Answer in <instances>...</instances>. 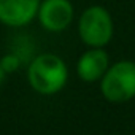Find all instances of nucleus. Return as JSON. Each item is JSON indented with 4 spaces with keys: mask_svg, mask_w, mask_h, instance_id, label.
Segmentation results:
<instances>
[{
    "mask_svg": "<svg viewBox=\"0 0 135 135\" xmlns=\"http://www.w3.org/2000/svg\"><path fill=\"white\" fill-rule=\"evenodd\" d=\"M38 19L49 32H62L73 19V7L70 0H45L38 8Z\"/></svg>",
    "mask_w": 135,
    "mask_h": 135,
    "instance_id": "4",
    "label": "nucleus"
},
{
    "mask_svg": "<svg viewBox=\"0 0 135 135\" xmlns=\"http://www.w3.org/2000/svg\"><path fill=\"white\" fill-rule=\"evenodd\" d=\"M3 75H5V70L2 69V65H0V83H2V80H3Z\"/></svg>",
    "mask_w": 135,
    "mask_h": 135,
    "instance_id": "8",
    "label": "nucleus"
},
{
    "mask_svg": "<svg viewBox=\"0 0 135 135\" xmlns=\"http://www.w3.org/2000/svg\"><path fill=\"white\" fill-rule=\"evenodd\" d=\"M78 30L81 40L88 46L102 48L113 37L111 16L102 7H89L80 18Z\"/></svg>",
    "mask_w": 135,
    "mask_h": 135,
    "instance_id": "3",
    "label": "nucleus"
},
{
    "mask_svg": "<svg viewBox=\"0 0 135 135\" xmlns=\"http://www.w3.org/2000/svg\"><path fill=\"white\" fill-rule=\"evenodd\" d=\"M100 91L108 102L122 103L135 97V62L121 60L108 67L102 76Z\"/></svg>",
    "mask_w": 135,
    "mask_h": 135,
    "instance_id": "2",
    "label": "nucleus"
},
{
    "mask_svg": "<svg viewBox=\"0 0 135 135\" xmlns=\"http://www.w3.org/2000/svg\"><path fill=\"white\" fill-rule=\"evenodd\" d=\"M0 65H2V69L5 70V73L8 72H15L18 67H19V57L18 56H15V54H8V56H5L2 60H0Z\"/></svg>",
    "mask_w": 135,
    "mask_h": 135,
    "instance_id": "7",
    "label": "nucleus"
},
{
    "mask_svg": "<svg viewBox=\"0 0 135 135\" xmlns=\"http://www.w3.org/2000/svg\"><path fill=\"white\" fill-rule=\"evenodd\" d=\"M67 76H69V70L65 62L52 52L37 56L29 65L27 72L30 86L33 88V91L43 95L59 92L65 86Z\"/></svg>",
    "mask_w": 135,
    "mask_h": 135,
    "instance_id": "1",
    "label": "nucleus"
},
{
    "mask_svg": "<svg viewBox=\"0 0 135 135\" xmlns=\"http://www.w3.org/2000/svg\"><path fill=\"white\" fill-rule=\"evenodd\" d=\"M41 0H0V22L10 27L29 24L37 15Z\"/></svg>",
    "mask_w": 135,
    "mask_h": 135,
    "instance_id": "5",
    "label": "nucleus"
},
{
    "mask_svg": "<svg viewBox=\"0 0 135 135\" xmlns=\"http://www.w3.org/2000/svg\"><path fill=\"white\" fill-rule=\"evenodd\" d=\"M108 64H110L108 54L102 48H92L86 51L78 60V65H76L78 76L88 83L102 80V76L108 70Z\"/></svg>",
    "mask_w": 135,
    "mask_h": 135,
    "instance_id": "6",
    "label": "nucleus"
}]
</instances>
